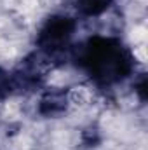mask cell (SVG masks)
I'll use <instances>...</instances> for the list:
<instances>
[{"label": "cell", "mask_w": 148, "mask_h": 150, "mask_svg": "<svg viewBox=\"0 0 148 150\" xmlns=\"http://www.w3.org/2000/svg\"><path fill=\"white\" fill-rule=\"evenodd\" d=\"M75 32V21L68 16H51L40 28L37 37L38 47L49 54L63 51Z\"/></svg>", "instance_id": "2"}, {"label": "cell", "mask_w": 148, "mask_h": 150, "mask_svg": "<svg viewBox=\"0 0 148 150\" xmlns=\"http://www.w3.org/2000/svg\"><path fill=\"white\" fill-rule=\"evenodd\" d=\"M136 91H138L140 98L145 101V98H147V79H145V77L140 79V82H138V86H136Z\"/></svg>", "instance_id": "5"}, {"label": "cell", "mask_w": 148, "mask_h": 150, "mask_svg": "<svg viewBox=\"0 0 148 150\" xmlns=\"http://www.w3.org/2000/svg\"><path fill=\"white\" fill-rule=\"evenodd\" d=\"M66 105H68L66 91H51L40 100L38 112L42 115H58L66 110Z\"/></svg>", "instance_id": "3"}, {"label": "cell", "mask_w": 148, "mask_h": 150, "mask_svg": "<svg viewBox=\"0 0 148 150\" xmlns=\"http://www.w3.org/2000/svg\"><path fill=\"white\" fill-rule=\"evenodd\" d=\"M111 0H75V7L84 16H99L105 11H108Z\"/></svg>", "instance_id": "4"}, {"label": "cell", "mask_w": 148, "mask_h": 150, "mask_svg": "<svg viewBox=\"0 0 148 150\" xmlns=\"http://www.w3.org/2000/svg\"><path fill=\"white\" fill-rule=\"evenodd\" d=\"M77 61L99 84H115L131 75L134 58L117 38L92 37L78 51Z\"/></svg>", "instance_id": "1"}]
</instances>
